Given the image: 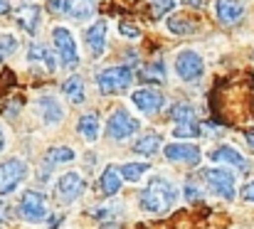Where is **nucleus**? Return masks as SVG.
I'll use <instances>...</instances> for the list:
<instances>
[{
	"instance_id": "nucleus-3",
	"label": "nucleus",
	"mask_w": 254,
	"mask_h": 229,
	"mask_svg": "<svg viewBox=\"0 0 254 229\" xmlns=\"http://www.w3.org/2000/svg\"><path fill=\"white\" fill-rule=\"evenodd\" d=\"M133 72L128 67H109L96 74V86L101 94H121L131 86Z\"/></svg>"
},
{
	"instance_id": "nucleus-21",
	"label": "nucleus",
	"mask_w": 254,
	"mask_h": 229,
	"mask_svg": "<svg viewBox=\"0 0 254 229\" xmlns=\"http://www.w3.org/2000/svg\"><path fill=\"white\" fill-rule=\"evenodd\" d=\"M77 131H79V136H82L84 141L94 143V141L99 138V116H96V114H84V116H79Z\"/></svg>"
},
{
	"instance_id": "nucleus-38",
	"label": "nucleus",
	"mask_w": 254,
	"mask_h": 229,
	"mask_svg": "<svg viewBox=\"0 0 254 229\" xmlns=\"http://www.w3.org/2000/svg\"><path fill=\"white\" fill-rule=\"evenodd\" d=\"M245 138H247V146L254 151V133H252V131H250V133H245Z\"/></svg>"
},
{
	"instance_id": "nucleus-39",
	"label": "nucleus",
	"mask_w": 254,
	"mask_h": 229,
	"mask_svg": "<svg viewBox=\"0 0 254 229\" xmlns=\"http://www.w3.org/2000/svg\"><path fill=\"white\" fill-rule=\"evenodd\" d=\"M2 146H5V136H2V131H0V151H2Z\"/></svg>"
},
{
	"instance_id": "nucleus-4",
	"label": "nucleus",
	"mask_w": 254,
	"mask_h": 229,
	"mask_svg": "<svg viewBox=\"0 0 254 229\" xmlns=\"http://www.w3.org/2000/svg\"><path fill=\"white\" fill-rule=\"evenodd\" d=\"M52 42H55V50L60 55V62L69 69H74L79 64V52H77V42L72 37V32L67 27H55L52 30Z\"/></svg>"
},
{
	"instance_id": "nucleus-32",
	"label": "nucleus",
	"mask_w": 254,
	"mask_h": 229,
	"mask_svg": "<svg viewBox=\"0 0 254 229\" xmlns=\"http://www.w3.org/2000/svg\"><path fill=\"white\" fill-rule=\"evenodd\" d=\"M185 197H188V200H200V190H197L195 180H188V182H185Z\"/></svg>"
},
{
	"instance_id": "nucleus-16",
	"label": "nucleus",
	"mask_w": 254,
	"mask_h": 229,
	"mask_svg": "<svg viewBox=\"0 0 254 229\" xmlns=\"http://www.w3.org/2000/svg\"><path fill=\"white\" fill-rule=\"evenodd\" d=\"M37 109H40V116L45 118L47 126H57L62 121V116H64V109H62V104L55 96H42L37 101Z\"/></svg>"
},
{
	"instance_id": "nucleus-27",
	"label": "nucleus",
	"mask_w": 254,
	"mask_h": 229,
	"mask_svg": "<svg viewBox=\"0 0 254 229\" xmlns=\"http://www.w3.org/2000/svg\"><path fill=\"white\" fill-rule=\"evenodd\" d=\"M170 121H175V123H188V121H195V111H192V106L190 104H175L173 109H170Z\"/></svg>"
},
{
	"instance_id": "nucleus-25",
	"label": "nucleus",
	"mask_w": 254,
	"mask_h": 229,
	"mask_svg": "<svg viewBox=\"0 0 254 229\" xmlns=\"http://www.w3.org/2000/svg\"><path fill=\"white\" fill-rule=\"evenodd\" d=\"M151 170V163H126L124 168H121V175H124V180H128V182H138L146 172Z\"/></svg>"
},
{
	"instance_id": "nucleus-5",
	"label": "nucleus",
	"mask_w": 254,
	"mask_h": 229,
	"mask_svg": "<svg viewBox=\"0 0 254 229\" xmlns=\"http://www.w3.org/2000/svg\"><path fill=\"white\" fill-rule=\"evenodd\" d=\"M20 215L22 220L37 225V222H45L47 217V197L37 190H25V195L20 197Z\"/></svg>"
},
{
	"instance_id": "nucleus-12",
	"label": "nucleus",
	"mask_w": 254,
	"mask_h": 229,
	"mask_svg": "<svg viewBox=\"0 0 254 229\" xmlns=\"http://www.w3.org/2000/svg\"><path fill=\"white\" fill-rule=\"evenodd\" d=\"M166 158L173 160V163H185V165H197L202 153L197 146H190V143H170L163 148Z\"/></svg>"
},
{
	"instance_id": "nucleus-17",
	"label": "nucleus",
	"mask_w": 254,
	"mask_h": 229,
	"mask_svg": "<svg viewBox=\"0 0 254 229\" xmlns=\"http://www.w3.org/2000/svg\"><path fill=\"white\" fill-rule=\"evenodd\" d=\"M15 20H17V25H20L25 32L35 35V32H37V22H40V7L32 5V2L20 5V7L15 10Z\"/></svg>"
},
{
	"instance_id": "nucleus-18",
	"label": "nucleus",
	"mask_w": 254,
	"mask_h": 229,
	"mask_svg": "<svg viewBox=\"0 0 254 229\" xmlns=\"http://www.w3.org/2000/svg\"><path fill=\"white\" fill-rule=\"evenodd\" d=\"M210 158L217 160V163H227V165H232V168H237V170H250L247 158H245L242 153H237L232 146H220V148H215V151L210 153Z\"/></svg>"
},
{
	"instance_id": "nucleus-11",
	"label": "nucleus",
	"mask_w": 254,
	"mask_h": 229,
	"mask_svg": "<svg viewBox=\"0 0 254 229\" xmlns=\"http://www.w3.org/2000/svg\"><path fill=\"white\" fill-rule=\"evenodd\" d=\"M74 160V151L67 148V146H57V148H50L42 158V165H40V177L45 182V177L57 168V165H64V163H72Z\"/></svg>"
},
{
	"instance_id": "nucleus-8",
	"label": "nucleus",
	"mask_w": 254,
	"mask_h": 229,
	"mask_svg": "<svg viewBox=\"0 0 254 229\" xmlns=\"http://www.w3.org/2000/svg\"><path fill=\"white\" fill-rule=\"evenodd\" d=\"M175 72L183 81H197L200 76L205 74V62L197 52L192 50H183L178 57H175Z\"/></svg>"
},
{
	"instance_id": "nucleus-10",
	"label": "nucleus",
	"mask_w": 254,
	"mask_h": 229,
	"mask_svg": "<svg viewBox=\"0 0 254 229\" xmlns=\"http://www.w3.org/2000/svg\"><path fill=\"white\" fill-rule=\"evenodd\" d=\"M131 101H133V106H136L138 111H143L146 116H151V114H158V111L166 106V99H163V94H161L158 89H148V86H143V89H136V91L131 94Z\"/></svg>"
},
{
	"instance_id": "nucleus-13",
	"label": "nucleus",
	"mask_w": 254,
	"mask_h": 229,
	"mask_svg": "<svg viewBox=\"0 0 254 229\" xmlns=\"http://www.w3.org/2000/svg\"><path fill=\"white\" fill-rule=\"evenodd\" d=\"M215 12L222 25H237L245 17V2L242 0H217Z\"/></svg>"
},
{
	"instance_id": "nucleus-9",
	"label": "nucleus",
	"mask_w": 254,
	"mask_h": 229,
	"mask_svg": "<svg viewBox=\"0 0 254 229\" xmlns=\"http://www.w3.org/2000/svg\"><path fill=\"white\" fill-rule=\"evenodd\" d=\"M82 190H84V180H82L79 172H64V175L57 180V185H55V195H57V200H60L62 205L74 202V200L82 195Z\"/></svg>"
},
{
	"instance_id": "nucleus-33",
	"label": "nucleus",
	"mask_w": 254,
	"mask_h": 229,
	"mask_svg": "<svg viewBox=\"0 0 254 229\" xmlns=\"http://www.w3.org/2000/svg\"><path fill=\"white\" fill-rule=\"evenodd\" d=\"M15 217V212H12V207L5 202V200H0V222H10Z\"/></svg>"
},
{
	"instance_id": "nucleus-31",
	"label": "nucleus",
	"mask_w": 254,
	"mask_h": 229,
	"mask_svg": "<svg viewBox=\"0 0 254 229\" xmlns=\"http://www.w3.org/2000/svg\"><path fill=\"white\" fill-rule=\"evenodd\" d=\"M119 32H121V37H126V40L141 37V30H138L136 25H131V22H119Z\"/></svg>"
},
{
	"instance_id": "nucleus-29",
	"label": "nucleus",
	"mask_w": 254,
	"mask_h": 229,
	"mask_svg": "<svg viewBox=\"0 0 254 229\" xmlns=\"http://www.w3.org/2000/svg\"><path fill=\"white\" fill-rule=\"evenodd\" d=\"M173 7H175V0H151L153 17H163V15H168Z\"/></svg>"
},
{
	"instance_id": "nucleus-15",
	"label": "nucleus",
	"mask_w": 254,
	"mask_h": 229,
	"mask_svg": "<svg viewBox=\"0 0 254 229\" xmlns=\"http://www.w3.org/2000/svg\"><path fill=\"white\" fill-rule=\"evenodd\" d=\"M121 180H124L121 168H116V165H106L104 172H101V177H99V190H101V195H104V197L116 195V192L121 190Z\"/></svg>"
},
{
	"instance_id": "nucleus-6",
	"label": "nucleus",
	"mask_w": 254,
	"mask_h": 229,
	"mask_svg": "<svg viewBox=\"0 0 254 229\" xmlns=\"http://www.w3.org/2000/svg\"><path fill=\"white\" fill-rule=\"evenodd\" d=\"M138 121L131 116V114H126L124 109H116L111 116H109V121H106V133L114 138V141H124V138H131L136 131H138Z\"/></svg>"
},
{
	"instance_id": "nucleus-20",
	"label": "nucleus",
	"mask_w": 254,
	"mask_h": 229,
	"mask_svg": "<svg viewBox=\"0 0 254 229\" xmlns=\"http://www.w3.org/2000/svg\"><path fill=\"white\" fill-rule=\"evenodd\" d=\"M166 27H168L173 35H195L200 30V25L192 20V17H185V15H173L166 20Z\"/></svg>"
},
{
	"instance_id": "nucleus-24",
	"label": "nucleus",
	"mask_w": 254,
	"mask_h": 229,
	"mask_svg": "<svg viewBox=\"0 0 254 229\" xmlns=\"http://www.w3.org/2000/svg\"><path fill=\"white\" fill-rule=\"evenodd\" d=\"M94 10H96V0H69V5H67V15L74 20L91 17Z\"/></svg>"
},
{
	"instance_id": "nucleus-26",
	"label": "nucleus",
	"mask_w": 254,
	"mask_h": 229,
	"mask_svg": "<svg viewBox=\"0 0 254 229\" xmlns=\"http://www.w3.org/2000/svg\"><path fill=\"white\" fill-rule=\"evenodd\" d=\"M141 79L151 84H163L166 81V64L163 62H151L141 69Z\"/></svg>"
},
{
	"instance_id": "nucleus-1",
	"label": "nucleus",
	"mask_w": 254,
	"mask_h": 229,
	"mask_svg": "<svg viewBox=\"0 0 254 229\" xmlns=\"http://www.w3.org/2000/svg\"><path fill=\"white\" fill-rule=\"evenodd\" d=\"M138 200H141V210H146L151 215H163L175 205L178 190L166 177H153V180H148V185L143 187Z\"/></svg>"
},
{
	"instance_id": "nucleus-22",
	"label": "nucleus",
	"mask_w": 254,
	"mask_h": 229,
	"mask_svg": "<svg viewBox=\"0 0 254 229\" xmlns=\"http://www.w3.org/2000/svg\"><path fill=\"white\" fill-rule=\"evenodd\" d=\"M161 133H156V131H148V133H143L136 143H133V153H138V155H153V153L161 148Z\"/></svg>"
},
{
	"instance_id": "nucleus-30",
	"label": "nucleus",
	"mask_w": 254,
	"mask_h": 229,
	"mask_svg": "<svg viewBox=\"0 0 254 229\" xmlns=\"http://www.w3.org/2000/svg\"><path fill=\"white\" fill-rule=\"evenodd\" d=\"M15 47H17V40H15L12 35H0V62H2L7 55H12Z\"/></svg>"
},
{
	"instance_id": "nucleus-14",
	"label": "nucleus",
	"mask_w": 254,
	"mask_h": 229,
	"mask_svg": "<svg viewBox=\"0 0 254 229\" xmlns=\"http://www.w3.org/2000/svg\"><path fill=\"white\" fill-rule=\"evenodd\" d=\"M106 32H109V25H106L104 20L94 22V25L86 30V35H84L86 47H89V52H91L94 57H101V55H104V50H106Z\"/></svg>"
},
{
	"instance_id": "nucleus-28",
	"label": "nucleus",
	"mask_w": 254,
	"mask_h": 229,
	"mask_svg": "<svg viewBox=\"0 0 254 229\" xmlns=\"http://www.w3.org/2000/svg\"><path fill=\"white\" fill-rule=\"evenodd\" d=\"M202 133V128L197 126V121H188V123H178L173 128V136L175 138H197Z\"/></svg>"
},
{
	"instance_id": "nucleus-2",
	"label": "nucleus",
	"mask_w": 254,
	"mask_h": 229,
	"mask_svg": "<svg viewBox=\"0 0 254 229\" xmlns=\"http://www.w3.org/2000/svg\"><path fill=\"white\" fill-rule=\"evenodd\" d=\"M200 177L205 180V185L210 187L212 195L222 197V200H235L237 187H235V175L227 168H205L200 172Z\"/></svg>"
},
{
	"instance_id": "nucleus-36",
	"label": "nucleus",
	"mask_w": 254,
	"mask_h": 229,
	"mask_svg": "<svg viewBox=\"0 0 254 229\" xmlns=\"http://www.w3.org/2000/svg\"><path fill=\"white\" fill-rule=\"evenodd\" d=\"M183 2L190 7H205V0H183Z\"/></svg>"
},
{
	"instance_id": "nucleus-23",
	"label": "nucleus",
	"mask_w": 254,
	"mask_h": 229,
	"mask_svg": "<svg viewBox=\"0 0 254 229\" xmlns=\"http://www.w3.org/2000/svg\"><path fill=\"white\" fill-rule=\"evenodd\" d=\"M62 91H64V96H67L72 104H82V101H84V79L79 74H72L62 84Z\"/></svg>"
},
{
	"instance_id": "nucleus-37",
	"label": "nucleus",
	"mask_w": 254,
	"mask_h": 229,
	"mask_svg": "<svg viewBox=\"0 0 254 229\" xmlns=\"http://www.w3.org/2000/svg\"><path fill=\"white\" fill-rule=\"evenodd\" d=\"M10 12V0H0V15Z\"/></svg>"
},
{
	"instance_id": "nucleus-34",
	"label": "nucleus",
	"mask_w": 254,
	"mask_h": 229,
	"mask_svg": "<svg viewBox=\"0 0 254 229\" xmlns=\"http://www.w3.org/2000/svg\"><path fill=\"white\" fill-rule=\"evenodd\" d=\"M67 5H69V0H47L50 12H67Z\"/></svg>"
},
{
	"instance_id": "nucleus-7",
	"label": "nucleus",
	"mask_w": 254,
	"mask_h": 229,
	"mask_svg": "<svg viewBox=\"0 0 254 229\" xmlns=\"http://www.w3.org/2000/svg\"><path fill=\"white\" fill-rule=\"evenodd\" d=\"M27 177V165L20 158L0 163V195H10Z\"/></svg>"
},
{
	"instance_id": "nucleus-35",
	"label": "nucleus",
	"mask_w": 254,
	"mask_h": 229,
	"mask_svg": "<svg viewBox=\"0 0 254 229\" xmlns=\"http://www.w3.org/2000/svg\"><path fill=\"white\" fill-rule=\"evenodd\" d=\"M242 200H247V202H254V180H250L247 185H242Z\"/></svg>"
},
{
	"instance_id": "nucleus-19",
	"label": "nucleus",
	"mask_w": 254,
	"mask_h": 229,
	"mask_svg": "<svg viewBox=\"0 0 254 229\" xmlns=\"http://www.w3.org/2000/svg\"><path fill=\"white\" fill-rule=\"evenodd\" d=\"M27 59H30L32 64L45 67V72H55V69H57V64H55V55H52L45 45H40V42H32V45H30Z\"/></svg>"
}]
</instances>
